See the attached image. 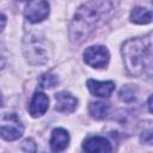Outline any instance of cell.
<instances>
[{"label":"cell","mask_w":153,"mask_h":153,"mask_svg":"<svg viewBox=\"0 0 153 153\" xmlns=\"http://www.w3.org/2000/svg\"><path fill=\"white\" fill-rule=\"evenodd\" d=\"M2 105V94H1V91H0V106Z\"/></svg>","instance_id":"19"},{"label":"cell","mask_w":153,"mask_h":153,"mask_svg":"<svg viewBox=\"0 0 153 153\" xmlns=\"http://www.w3.org/2000/svg\"><path fill=\"white\" fill-rule=\"evenodd\" d=\"M18 1H22V2H27V1H30V0H18Z\"/></svg>","instance_id":"20"},{"label":"cell","mask_w":153,"mask_h":153,"mask_svg":"<svg viewBox=\"0 0 153 153\" xmlns=\"http://www.w3.org/2000/svg\"><path fill=\"white\" fill-rule=\"evenodd\" d=\"M23 50L26 60L32 65H43L51 55L48 42L38 33H29V36L24 38Z\"/></svg>","instance_id":"3"},{"label":"cell","mask_w":153,"mask_h":153,"mask_svg":"<svg viewBox=\"0 0 153 153\" xmlns=\"http://www.w3.org/2000/svg\"><path fill=\"white\" fill-rule=\"evenodd\" d=\"M30 146H35V142L31 140V139H27L23 142V149L26 151V152H32V149L30 148Z\"/></svg>","instance_id":"17"},{"label":"cell","mask_w":153,"mask_h":153,"mask_svg":"<svg viewBox=\"0 0 153 153\" xmlns=\"http://www.w3.org/2000/svg\"><path fill=\"white\" fill-rule=\"evenodd\" d=\"M69 143V134L63 128H55L51 131L50 147L54 152L63 151Z\"/></svg>","instance_id":"11"},{"label":"cell","mask_w":153,"mask_h":153,"mask_svg":"<svg viewBox=\"0 0 153 153\" xmlns=\"http://www.w3.org/2000/svg\"><path fill=\"white\" fill-rule=\"evenodd\" d=\"M109 51L103 45H92L84 51V61L93 68H103L109 62Z\"/></svg>","instance_id":"5"},{"label":"cell","mask_w":153,"mask_h":153,"mask_svg":"<svg viewBox=\"0 0 153 153\" xmlns=\"http://www.w3.org/2000/svg\"><path fill=\"white\" fill-rule=\"evenodd\" d=\"M6 60H7V50H6L5 45L0 43V69L4 68Z\"/></svg>","instance_id":"16"},{"label":"cell","mask_w":153,"mask_h":153,"mask_svg":"<svg viewBox=\"0 0 153 153\" xmlns=\"http://www.w3.org/2000/svg\"><path fill=\"white\" fill-rule=\"evenodd\" d=\"M123 62L134 76H140L151 71L152 67V41L151 33L145 38H131L122 45Z\"/></svg>","instance_id":"2"},{"label":"cell","mask_w":153,"mask_h":153,"mask_svg":"<svg viewBox=\"0 0 153 153\" xmlns=\"http://www.w3.org/2000/svg\"><path fill=\"white\" fill-rule=\"evenodd\" d=\"M130 20L135 24H149L152 22V11L146 7H134L130 12Z\"/></svg>","instance_id":"12"},{"label":"cell","mask_w":153,"mask_h":153,"mask_svg":"<svg viewBox=\"0 0 153 153\" xmlns=\"http://www.w3.org/2000/svg\"><path fill=\"white\" fill-rule=\"evenodd\" d=\"M82 148L86 152H111V143L102 136H91L86 139L82 143Z\"/></svg>","instance_id":"10"},{"label":"cell","mask_w":153,"mask_h":153,"mask_svg":"<svg viewBox=\"0 0 153 153\" xmlns=\"http://www.w3.org/2000/svg\"><path fill=\"white\" fill-rule=\"evenodd\" d=\"M49 106V98L43 92H36L30 102L29 111L32 117H41L45 114Z\"/></svg>","instance_id":"8"},{"label":"cell","mask_w":153,"mask_h":153,"mask_svg":"<svg viewBox=\"0 0 153 153\" xmlns=\"http://www.w3.org/2000/svg\"><path fill=\"white\" fill-rule=\"evenodd\" d=\"M109 109H110V105L105 102H92L88 105V112L96 120L105 118L109 112Z\"/></svg>","instance_id":"13"},{"label":"cell","mask_w":153,"mask_h":153,"mask_svg":"<svg viewBox=\"0 0 153 153\" xmlns=\"http://www.w3.org/2000/svg\"><path fill=\"white\" fill-rule=\"evenodd\" d=\"M55 100H56L55 109L59 112H63V114L73 112L78 105V99L72 93L66 92V91L57 93L55 96Z\"/></svg>","instance_id":"7"},{"label":"cell","mask_w":153,"mask_h":153,"mask_svg":"<svg viewBox=\"0 0 153 153\" xmlns=\"http://www.w3.org/2000/svg\"><path fill=\"white\" fill-rule=\"evenodd\" d=\"M49 2L47 0H30L24 14L30 23H39L49 16Z\"/></svg>","instance_id":"6"},{"label":"cell","mask_w":153,"mask_h":153,"mask_svg":"<svg viewBox=\"0 0 153 153\" xmlns=\"http://www.w3.org/2000/svg\"><path fill=\"white\" fill-rule=\"evenodd\" d=\"M57 82H59V79L53 73H45L39 79V86L42 88H53L57 85Z\"/></svg>","instance_id":"14"},{"label":"cell","mask_w":153,"mask_h":153,"mask_svg":"<svg viewBox=\"0 0 153 153\" xmlns=\"http://www.w3.org/2000/svg\"><path fill=\"white\" fill-rule=\"evenodd\" d=\"M6 20H7L6 16H5L4 13L0 12V32H1V31L4 30V27H5V25H6Z\"/></svg>","instance_id":"18"},{"label":"cell","mask_w":153,"mask_h":153,"mask_svg":"<svg viewBox=\"0 0 153 153\" xmlns=\"http://www.w3.org/2000/svg\"><path fill=\"white\" fill-rule=\"evenodd\" d=\"M24 133V126L16 114H6L0 126V136L6 141L18 140Z\"/></svg>","instance_id":"4"},{"label":"cell","mask_w":153,"mask_h":153,"mask_svg":"<svg viewBox=\"0 0 153 153\" xmlns=\"http://www.w3.org/2000/svg\"><path fill=\"white\" fill-rule=\"evenodd\" d=\"M87 88L90 90L92 94L100 97V98H106L114 92L115 82L114 81H97L93 79H88Z\"/></svg>","instance_id":"9"},{"label":"cell","mask_w":153,"mask_h":153,"mask_svg":"<svg viewBox=\"0 0 153 153\" xmlns=\"http://www.w3.org/2000/svg\"><path fill=\"white\" fill-rule=\"evenodd\" d=\"M116 8V0H88L82 4L69 26L71 41L74 44L82 43L112 18Z\"/></svg>","instance_id":"1"},{"label":"cell","mask_w":153,"mask_h":153,"mask_svg":"<svg viewBox=\"0 0 153 153\" xmlns=\"http://www.w3.org/2000/svg\"><path fill=\"white\" fill-rule=\"evenodd\" d=\"M120 98H121L123 102H127V103L134 100V99H135V90H134L130 85L124 86V87L121 90V92H120Z\"/></svg>","instance_id":"15"}]
</instances>
